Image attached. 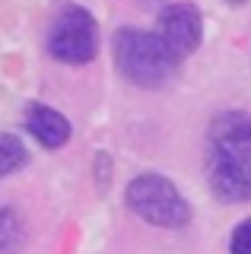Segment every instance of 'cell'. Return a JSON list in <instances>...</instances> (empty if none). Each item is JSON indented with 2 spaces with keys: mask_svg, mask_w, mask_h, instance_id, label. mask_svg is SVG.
<instances>
[{
  "mask_svg": "<svg viewBox=\"0 0 251 254\" xmlns=\"http://www.w3.org/2000/svg\"><path fill=\"white\" fill-rule=\"evenodd\" d=\"M207 178L219 200H251V115L226 111L210 124Z\"/></svg>",
  "mask_w": 251,
  "mask_h": 254,
  "instance_id": "cell-1",
  "label": "cell"
},
{
  "mask_svg": "<svg viewBox=\"0 0 251 254\" xmlns=\"http://www.w3.org/2000/svg\"><path fill=\"white\" fill-rule=\"evenodd\" d=\"M115 64L118 73L134 86H162L178 70V58L159 38V32L118 29L115 32Z\"/></svg>",
  "mask_w": 251,
  "mask_h": 254,
  "instance_id": "cell-2",
  "label": "cell"
},
{
  "mask_svg": "<svg viewBox=\"0 0 251 254\" xmlns=\"http://www.w3.org/2000/svg\"><path fill=\"white\" fill-rule=\"evenodd\" d=\"M127 210H134L140 219L153 222V226H166V229H178L191 219V206L178 188L162 175H140L127 185L124 194Z\"/></svg>",
  "mask_w": 251,
  "mask_h": 254,
  "instance_id": "cell-3",
  "label": "cell"
},
{
  "mask_svg": "<svg viewBox=\"0 0 251 254\" xmlns=\"http://www.w3.org/2000/svg\"><path fill=\"white\" fill-rule=\"evenodd\" d=\"M48 51L51 58L64 64H89L99 51V32L96 19L83 6H67L54 19L48 32Z\"/></svg>",
  "mask_w": 251,
  "mask_h": 254,
  "instance_id": "cell-4",
  "label": "cell"
},
{
  "mask_svg": "<svg viewBox=\"0 0 251 254\" xmlns=\"http://www.w3.org/2000/svg\"><path fill=\"white\" fill-rule=\"evenodd\" d=\"M200 35H203V19L194 3H172L159 13V38L172 48L178 61L197 51Z\"/></svg>",
  "mask_w": 251,
  "mask_h": 254,
  "instance_id": "cell-5",
  "label": "cell"
},
{
  "mask_svg": "<svg viewBox=\"0 0 251 254\" xmlns=\"http://www.w3.org/2000/svg\"><path fill=\"white\" fill-rule=\"evenodd\" d=\"M26 127H29V133L48 149H58L70 140V121L61 111H54L48 105H38V102H32V105L26 108Z\"/></svg>",
  "mask_w": 251,
  "mask_h": 254,
  "instance_id": "cell-6",
  "label": "cell"
},
{
  "mask_svg": "<svg viewBox=\"0 0 251 254\" xmlns=\"http://www.w3.org/2000/svg\"><path fill=\"white\" fill-rule=\"evenodd\" d=\"M26 242V226L13 206H0V254H16Z\"/></svg>",
  "mask_w": 251,
  "mask_h": 254,
  "instance_id": "cell-7",
  "label": "cell"
},
{
  "mask_svg": "<svg viewBox=\"0 0 251 254\" xmlns=\"http://www.w3.org/2000/svg\"><path fill=\"white\" fill-rule=\"evenodd\" d=\"M26 165V146L13 133H0V178Z\"/></svg>",
  "mask_w": 251,
  "mask_h": 254,
  "instance_id": "cell-8",
  "label": "cell"
},
{
  "mask_svg": "<svg viewBox=\"0 0 251 254\" xmlns=\"http://www.w3.org/2000/svg\"><path fill=\"white\" fill-rule=\"evenodd\" d=\"M229 251L232 254H251V219L235 226V232L229 238Z\"/></svg>",
  "mask_w": 251,
  "mask_h": 254,
  "instance_id": "cell-9",
  "label": "cell"
},
{
  "mask_svg": "<svg viewBox=\"0 0 251 254\" xmlns=\"http://www.w3.org/2000/svg\"><path fill=\"white\" fill-rule=\"evenodd\" d=\"M143 3H159V0H143Z\"/></svg>",
  "mask_w": 251,
  "mask_h": 254,
  "instance_id": "cell-10",
  "label": "cell"
},
{
  "mask_svg": "<svg viewBox=\"0 0 251 254\" xmlns=\"http://www.w3.org/2000/svg\"><path fill=\"white\" fill-rule=\"evenodd\" d=\"M229 3H245V0H229Z\"/></svg>",
  "mask_w": 251,
  "mask_h": 254,
  "instance_id": "cell-11",
  "label": "cell"
}]
</instances>
